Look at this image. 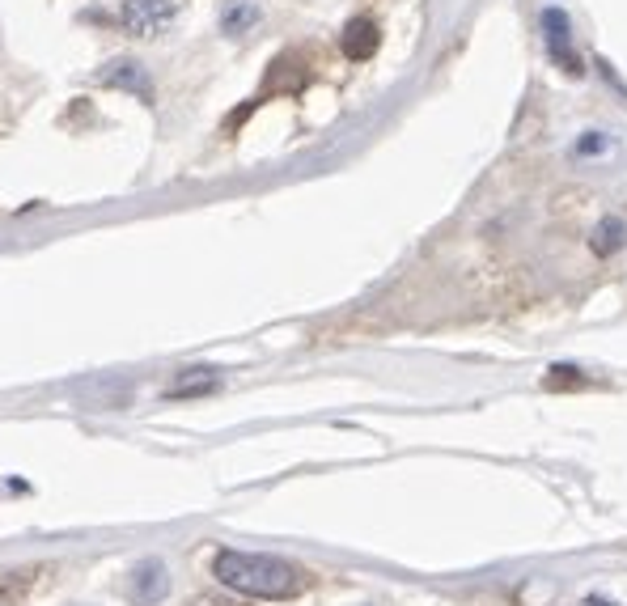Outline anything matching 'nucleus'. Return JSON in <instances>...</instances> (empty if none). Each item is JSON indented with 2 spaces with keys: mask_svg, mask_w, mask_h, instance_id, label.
I'll return each mask as SVG.
<instances>
[{
  "mask_svg": "<svg viewBox=\"0 0 627 606\" xmlns=\"http://www.w3.org/2000/svg\"><path fill=\"white\" fill-rule=\"evenodd\" d=\"M212 577H217L225 590L246 594V598H297L306 590V573L297 564L280 560V556H259V551H217L212 560Z\"/></svg>",
  "mask_w": 627,
  "mask_h": 606,
  "instance_id": "f257e3e1",
  "label": "nucleus"
},
{
  "mask_svg": "<svg viewBox=\"0 0 627 606\" xmlns=\"http://www.w3.org/2000/svg\"><path fill=\"white\" fill-rule=\"evenodd\" d=\"M187 0H123L119 5V22L136 39H161L183 13Z\"/></svg>",
  "mask_w": 627,
  "mask_h": 606,
  "instance_id": "f03ea898",
  "label": "nucleus"
},
{
  "mask_svg": "<svg viewBox=\"0 0 627 606\" xmlns=\"http://www.w3.org/2000/svg\"><path fill=\"white\" fill-rule=\"evenodd\" d=\"M94 81L106 85V89H123V94H132V98H140V102H153L149 68L140 64V60L119 56V60H111V64H102V73H98Z\"/></svg>",
  "mask_w": 627,
  "mask_h": 606,
  "instance_id": "7ed1b4c3",
  "label": "nucleus"
},
{
  "mask_svg": "<svg viewBox=\"0 0 627 606\" xmlns=\"http://www.w3.org/2000/svg\"><path fill=\"white\" fill-rule=\"evenodd\" d=\"M543 34H547V51H551V60L564 68L568 77H581L585 68H581V56L572 51V34H568V17L560 9H543Z\"/></svg>",
  "mask_w": 627,
  "mask_h": 606,
  "instance_id": "20e7f679",
  "label": "nucleus"
},
{
  "mask_svg": "<svg viewBox=\"0 0 627 606\" xmlns=\"http://www.w3.org/2000/svg\"><path fill=\"white\" fill-rule=\"evenodd\" d=\"M170 594V568L161 560H140L132 568V602L136 606H157Z\"/></svg>",
  "mask_w": 627,
  "mask_h": 606,
  "instance_id": "39448f33",
  "label": "nucleus"
},
{
  "mask_svg": "<svg viewBox=\"0 0 627 606\" xmlns=\"http://www.w3.org/2000/svg\"><path fill=\"white\" fill-rule=\"evenodd\" d=\"M339 47H344L348 60H369L373 51L382 47V30L373 17H352V22L344 26V34H339Z\"/></svg>",
  "mask_w": 627,
  "mask_h": 606,
  "instance_id": "423d86ee",
  "label": "nucleus"
},
{
  "mask_svg": "<svg viewBox=\"0 0 627 606\" xmlns=\"http://www.w3.org/2000/svg\"><path fill=\"white\" fill-rule=\"evenodd\" d=\"M259 26V5L255 0H229V5L221 9V30L225 34H246V30H255Z\"/></svg>",
  "mask_w": 627,
  "mask_h": 606,
  "instance_id": "0eeeda50",
  "label": "nucleus"
},
{
  "mask_svg": "<svg viewBox=\"0 0 627 606\" xmlns=\"http://www.w3.org/2000/svg\"><path fill=\"white\" fill-rule=\"evenodd\" d=\"M619 246H627V225L619 217H606L594 229V255H615Z\"/></svg>",
  "mask_w": 627,
  "mask_h": 606,
  "instance_id": "6e6552de",
  "label": "nucleus"
},
{
  "mask_svg": "<svg viewBox=\"0 0 627 606\" xmlns=\"http://www.w3.org/2000/svg\"><path fill=\"white\" fill-rule=\"evenodd\" d=\"M204 390H217V378H212V369H191L187 378H178L170 386V399H187V395H204Z\"/></svg>",
  "mask_w": 627,
  "mask_h": 606,
  "instance_id": "1a4fd4ad",
  "label": "nucleus"
},
{
  "mask_svg": "<svg viewBox=\"0 0 627 606\" xmlns=\"http://www.w3.org/2000/svg\"><path fill=\"white\" fill-rule=\"evenodd\" d=\"M543 386L547 390H581V386H589V378H581V369H572V365H555Z\"/></svg>",
  "mask_w": 627,
  "mask_h": 606,
  "instance_id": "9d476101",
  "label": "nucleus"
},
{
  "mask_svg": "<svg viewBox=\"0 0 627 606\" xmlns=\"http://www.w3.org/2000/svg\"><path fill=\"white\" fill-rule=\"evenodd\" d=\"M191 606H242V602H229V598H217V594H204V598H195Z\"/></svg>",
  "mask_w": 627,
  "mask_h": 606,
  "instance_id": "9b49d317",
  "label": "nucleus"
}]
</instances>
